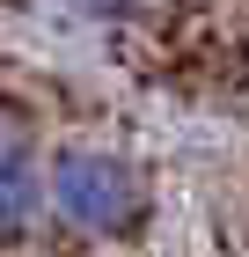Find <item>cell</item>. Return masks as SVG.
<instances>
[{"label":"cell","mask_w":249,"mask_h":257,"mask_svg":"<svg viewBox=\"0 0 249 257\" xmlns=\"http://www.w3.org/2000/svg\"><path fill=\"white\" fill-rule=\"evenodd\" d=\"M44 198L74 235H96V242H125L147 220V177L117 147H59L44 169Z\"/></svg>","instance_id":"obj_1"},{"label":"cell","mask_w":249,"mask_h":257,"mask_svg":"<svg viewBox=\"0 0 249 257\" xmlns=\"http://www.w3.org/2000/svg\"><path fill=\"white\" fill-rule=\"evenodd\" d=\"M44 206V162L22 140V125L0 118V235H22Z\"/></svg>","instance_id":"obj_2"},{"label":"cell","mask_w":249,"mask_h":257,"mask_svg":"<svg viewBox=\"0 0 249 257\" xmlns=\"http://www.w3.org/2000/svg\"><path fill=\"white\" fill-rule=\"evenodd\" d=\"M74 15H96V22H117V15H132L139 0H66Z\"/></svg>","instance_id":"obj_3"}]
</instances>
